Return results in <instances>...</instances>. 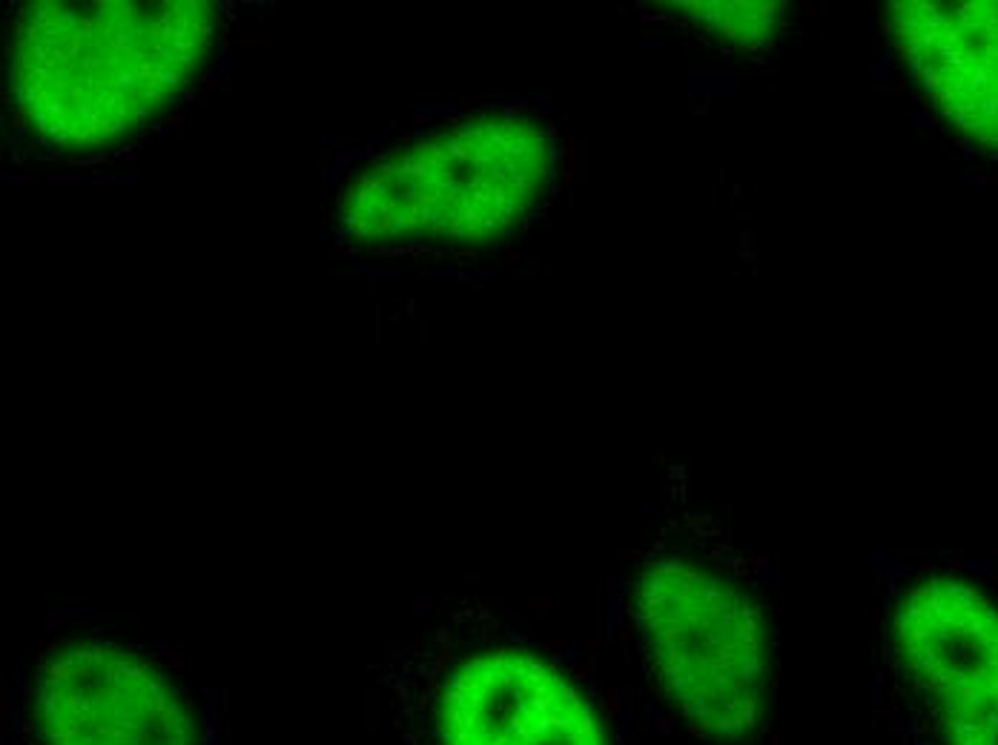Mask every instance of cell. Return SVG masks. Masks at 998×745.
Returning a JSON list of instances; mask_svg holds the SVG:
<instances>
[{
    "mask_svg": "<svg viewBox=\"0 0 998 745\" xmlns=\"http://www.w3.org/2000/svg\"><path fill=\"white\" fill-rule=\"evenodd\" d=\"M560 173V127L537 101L428 104L341 155L322 235L364 272L445 270L529 233Z\"/></svg>",
    "mask_w": 998,
    "mask_h": 745,
    "instance_id": "7a4b0ae2",
    "label": "cell"
},
{
    "mask_svg": "<svg viewBox=\"0 0 998 745\" xmlns=\"http://www.w3.org/2000/svg\"><path fill=\"white\" fill-rule=\"evenodd\" d=\"M649 12L651 21L674 23L700 44L729 55H766L787 35V7L784 3H658Z\"/></svg>",
    "mask_w": 998,
    "mask_h": 745,
    "instance_id": "ba28073f",
    "label": "cell"
},
{
    "mask_svg": "<svg viewBox=\"0 0 998 745\" xmlns=\"http://www.w3.org/2000/svg\"><path fill=\"white\" fill-rule=\"evenodd\" d=\"M695 531V527H692ZM727 543L663 531L640 550L631 628L643 674L700 745H748L775 702V625Z\"/></svg>",
    "mask_w": 998,
    "mask_h": 745,
    "instance_id": "277c9868",
    "label": "cell"
},
{
    "mask_svg": "<svg viewBox=\"0 0 998 745\" xmlns=\"http://www.w3.org/2000/svg\"><path fill=\"white\" fill-rule=\"evenodd\" d=\"M371 674L394 745H631L597 671L471 600Z\"/></svg>",
    "mask_w": 998,
    "mask_h": 745,
    "instance_id": "3957f363",
    "label": "cell"
},
{
    "mask_svg": "<svg viewBox=\"0 0 998 745\" xmlns=\"http://www.w3.org/2000/svg\"><path fill=\"white\" fill-rule=\"evenodd\" d=\"M228 0H32L3 40V166L26 182L132 164L205 101L239 40Z\"/></svg>",
    "mask_w": 998,
    "mask_h": 745,
    "instance_id": "6da1fadb",
    "label": "cell"
},
{
    "mask_svg": "<svg viewBox=\"0 0 998 745\" xmlns=\"http://www.w3.org/2000/svg\"><path fill=\"white\" fill-rule=\"evenodd\" d=\"M890 32L936 113L998 152V3H893Z\"/></svg>",
    "mask_w": 998,
    "mask_h": 745,
    "instance_id": "52a82bcc",
    "label": "cell"
},
{
    "mask_svg": "<svg viewBox=\"0 0 998 745\" xmlns=\"http://www.w3.org/2000/svg\"><path fill=\"white\" fill-rule=\"evenodd\" d=\"M886 654L915 714L941 745H998V603L955 577L898 596Z\"/></svg>",
    "mask_w": 998,
    "mask_h": 745,
    "instance_id": "8992f818",
    "label": "cell"
},
{
    "mask_svg": "<svg viewBox=\"0 0 998 745\" xmlns=\"http://www.w3.org/2000/svg\"><path fill=\"white\" fill-rule=\"evenodd\" d=\"M0 745H221V711L173 648L58 625L9 671Z\"/></svg>",
    "mask_w": 998,
    "mask_h": 745,
    "instance_id": "5b68a950",
    "label": "cell"
}]
</instances>
